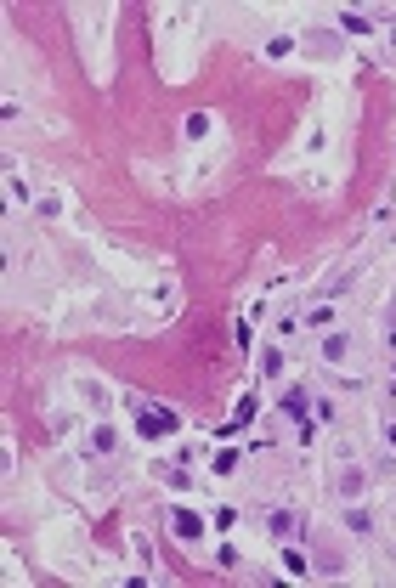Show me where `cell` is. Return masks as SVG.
Returning a JSON list of instances; mask_svg holds the SVG:
<instances>
[{"instance_id": "cell-1", "label": "cell", "mask_w": 396, "mask_h": 588, "mask_svg": "<svg viewBox=\"0 0 396 588\" xmlns=\"http://www.w3.org/2000/svg\"><path fill=\"white\" fill-rule=\"evenodd\" d=\"M170 430H181V419L170 407H142L136 402V436L142 441H158V436H170Z\"/></svg>"}, {"instance_id": "cell-2", "label": "cell", "mask_w": 396, "mask_h": 588, "mask_svg": "<svg viewBox=\"0 0 396 588\" xmlns=\"http://www.w3.org/2000/svg\"><path fill=\"white\" fill-rule=\"evenodd\" d=\"M283 413L300 425V436H312V402H306V390H283Z\"/></svg>"}, {"instance_id": "cell-3", "label": "cell", "mask_w": 396, "mask_h": 588, "mask_svg": "<svg viewBox=\"0 0 396 588\" xmlns=\"http://www.w3.org/2000/svg\"><path fill=\"white\" fill-rule=\"evenodd\" d=\"M255 407H260V396H255V390H243V396H238V413H233V425H221L215 436H238V430H243V425L255 419Z\"/></svg>"}, {"instance_id": "cell-4", "label": "cell", "mask_w": 396, "mask_h": 588, "mask_svg": "<svg viewBox=\"0 0 396 588\" xmlns=\"http://www.w3.org/2000/svg\"><path fill=\"white\" fill-rule=\"evenodd\" d=\"M170 532H176V537H198V532H204V520H198L193 510H170Z\"/></svg>"}, {"instance_id": "cell-5", "label": "cell", "mask_w": 396, "mask_h": 588, "mask_svg": "<svg viewBox=\"0 0 396 588\" xmlns=\"http://www.w3.org/2000/svg\"><path fill=\"white\" fill-rule=\"evenodd\" d=\"M260 373H266V379H278V373H283V351H272V345H266V351H260Z\"/></svg>"}, {"instance_id": "cell-6", "label": "cell", "mask_w": 396, "mask_h": 588, "mask_svg": "<svg viewBox=\"0 0 396 588\" xmlns=\"http://www.w3.org/2000/svg\"><path fill=\"white\" fill-rule=\"evenodd\" d=\"M340 29H345V34H368V29H374V23H368V17H362V11H345V17H340Z\"/></svg>"}, {"instance_id": "cell-7", "label": "cell", "mask_w": 396, "mask_h": 588, "mask_svg": "<svg viewBox=\"0 0 396 588\" xmlns=\"http://www.w3.org/2000/svg\"><path fill=\"white\" fill-rule=\"evenodd\" d=\"M323 357L340 363V357H345V334H328V340H323Z\"/></svg>"}, {"instance_id": "cell-8", "label": "cell", "mask_w": 396, "mask_h": 588, "mask_svg": "<svg viewBox=\"0 0 396 588\" xmlns=\"http://www.w3.org/2000/svg\"><path fill=\"white\" fill-rule=\"evenodd\" d=\"M283 572H289V577H306V554L289 549V554H283Z\"/></svg>"}, {"instance_id": "cell-9", "label": "cell", "mask_w": 396, "mask_h": 588, "mask_svg": "<svg viewBox=\"0 0 396 588\" xmlns=\"http://www.w3.org/2000/svg\"><path fill=\"white\" fill-rule=\"evenodd\" d=\"M238 526V510H215V532H233Z\"/></svg>"}, {"instance_id": "cell-10", "label": "cell", "mask_w": 396, "mask_h": 588, "mask_svg": "<svg viewBox=\"0 0 396 588\" xmlns=\"http://www.w3.org/2000/svg\"><path fill=\"white\" fill-rule=\"evenodd\" d=\"M385 441H391V447H396V425H391V430H385Z\"/></svg>"}]
</instances>
